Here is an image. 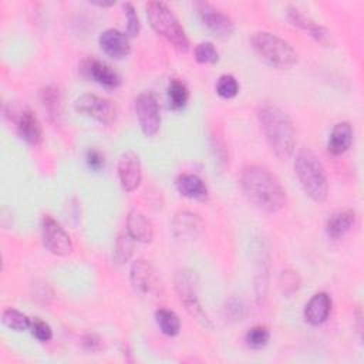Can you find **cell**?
<instances>
[{
  "label": "cell",
  "mask_w": 364,
  "mask_h": 364,
  "mask_svg": "<svg viewBox=\"0 0 364 364\" xmlns=\"http://www.w3.org/2000/svg\"><path fill=\"white\" fill-rule=\"evenodd\" d=\"M196 6H198V11L202 23L208 27V30L213 36L219 38H228L232 36L235 26L232 18L228 14L215 9L212 4L206 1H200Z\"/></svg>",
  "instance_id": "obj_11"
},
{
  "label": "cell",
  "mask_w": 364,
  "mask_h": 364,
  "mask_svg": "<svg viewBox=\"0 0 364 364\" xmlns=\"http://www.w3.org/2000/svg\"><path fill=\"white\" fill-rule=\"evenodd\" d=\"M279 287H280L282 293L286 296H290L294 291H297V289L300 287V277H299L297 272H293V270L282 272V274L279 277Z\"/></svg>",
  "instance_id": "obj_31"
},
{
  "label": "cell",
  "mask_w": 364,
  "mask_h": 364,
  "mask_svg": "<svg viewBox=\"0 0 364 364\" xmlns=\"http://www.w3.org/2000/svg\"><path fill=\"white\" fill-rule=\"evenodd\" d=\"M189 100V91L181 80H171L168 85V102L172 109H182Z\"/></svg>",
  "instance_id": "obj_25"
},
{
  "label": "cell",
  "mask_w": 364,
  "mask_h": 364,
  "mask_svg": "<svg viewBox=\"0 0 364 364\" xmlns=\"http://www.w3.org/2000/svg\"><path fill=\"white\" fill-rule=\"evenodd\" d=\"M175 186H176V191L188 199L206 200L209 195L206 183L198 175H193V173L179 175L175 181Z\"/></svg>",
  "instance_id": "obj_20"
},
{
  "label": "cell",
  "mask_w": 364,
  "mask_h": 364,
  "mask_svg": "<svg viewBox=\"0 0 364 364\" xmlns=\"http://www.w3.org/2000/svg\"><path fill=\"white\" fill-rule=\"evenodd\" d=\"M135 114L141 131L146 136H154L161 128V112L156 97L149 92H141L135 98Z\"/></svg>",
  "instance_id": "obj_9"
},
{
  "label": "cell",
  "mask_w": 364,
  "mask_h": 364,
  "mask_svg": "<svg viewBox=\"0 0 364 364\" xmlns=\"http://www.w3.org/2000/svg\"><path fill=\"white\" fill-rule=\"evenodd\" d=\"M1 321L7 328L13 331H24L30 328V323H31V320L24 313L16 309H6L1 314Z\"/></svg>",
  "instance_id": "obj_26"
},
{
  "label": "cell",
  "mask_w": 364,
  "mask_h": 364,
  "mask_svg": "<svg viewBox=\"0 0 364 364\" xmlns=\"http://www.w3.org/2000/svg\"><path fill=\"white\" fill-rule=\"evenodd\" d=\"M353 144V128L348 122H338L330 132L327 141V151L337 156L343 155Z\"/></svg>",
  "instance_id": "obj_21"
},
{
  "label": "cell",
  "mask_w": 364,
  "mask_h": 364,
  "mask_svg": "<svg viewBox=\"0 0 364 364\" xmlns=\"http://www.w3.org/2000/svg\"><path fill=\"white\" fill-rule=\"evenodd\" d=\"M287 16H289L290 21H291L294 26L300 27V28L304 30V31H309L310 36H313L318 43L326 44V46L331 43V36H330V33H328L323 26H320L318 23H316L314 20H311L309 16H306L301 10H299V9H296V7H290Z\"/></svg>",
  "instance_id": "obj_19"
},
{
  "label": "cell",
  "mask_w": 364,
  "mask_h": 364,
  "mask_svg": "<svg viewBox=\"0 0 364 364\" xmlns=\"http://www.w3.org/2000/svg\"><path fill=\"white\" fill-rule=\"evenodd\" d=\"M17 132L18 136L28 145L37 146L43 141L41 124L36 114L30 109H24L20 112L17 118Z\"/></svg>",
  "instance_id": "obj_17"
},
{
  "label": "cell",
  "mask_w": 364,
  "mask_h": 364,
  "mask_svg": "<svg viewBox=\"0 0 364 364\" xmlns=\"http://www.w3.org/2000/svg\"><path fill=\"white\" fill-rule=\"evenodd\" d=\"M155 321L161 333L173 337L181 330V320L178 314L169 309H159L155 311Z\"/></svg>",
  "instance_id": "obj_24"
},
{
  "label": "cell",
  "mask_w": 364,
  "mask_h": 364,
  "mask_svg": "<svg viewBox=\"0 0 364 364\" xmlns=\"http://www.w3.org/2000/svg\"><path fill=\"white\" fill-rule=\"evenodd\" d=\"M132 240L134 239L127 232L118 235L115 240V247H114V259L117 263L124 264L131 259L132 250H134Z\"/></svg>",
  "instance_id": "obj_27"
},
{
  "label": "cell",
  "mask_w": 364,
  "mask_h": 364,
  "mask_svg": "<svg viewBox=\"0 0 364 364\" xmlns=\"http://www.w3.org/2000/svg\"><path fill=\"white\" fill-rule=\"evenodd\" d=\"M122 7H124L125 16H127V34L129 37H136L139 33V28H141L138 14L131 3H124Z\"/></svg>",
  "instance_id": "obj_33"
},
{
  "label": "cell",
  "mask_w": 364,
  "mask_h": 364,
  "mask_svg": "<svg viewBox=\"0 0 364 364\" xmlns=\"http://www.w3.org/2000/svg\"><path fill=\"white\" fill-rule=\"evenodd\" d=\"M75 111L87 115L104 125H111L117 121L118 108L117 104L108 98L98 97L95 94H84L77 98Z\"/></svg>",
  "instance_id": "obj_7"
},
{
  "label": "cell",
  "mask_w": 364,
  "mask_h": 364,
  "mask_svg": "<svg viewBox=\"0 0 364 364\" xmlns=\"http://www.w3.org/2000/svg\"><path fill=\"white\" fill-rule=\"evenodd\" d=\"M195 60L199 64H215L219 60V53L209 41H202L195 47Z\"/></svg>",
  "instance_id": "obj_29"
},
{
  "label": "cell",
  "mask_w": 364,
  "mask_h": 364,
  "mask_svg": "<svg viewBox=\"0 0 364 364\" xmlns=\"http://www.w3.org/2000/svg\"><path fill=\"white\" fill-rule=\"evenodd\" d=\"M85 159H87V165L94 171H100L101 168H104L105 159H104V155L98 149H88Z\"/></svg>",
  "instance_id": "obj_35"
},
{
  "label": "cell",
  "mask_w": 364,
  "mask_h": 364,
  "mask_svg": "<svg viewBox=\"0 0 364 364\" xmlns=\"http://www.w3.org/2000/svg\"><path fill=\"white\" fill-rule=\"evenodd\" d=\"M118 178L127 192H134L142 181V166L139 156L134 151L124 152L118 159Z\"/></svg>",
  "instance_id": "obj_12"
},
{
  "label": "cell",
  "mask_w": 364,
  "mask_h": 364,
  "mask_svg": "<svg viewBox=\"0 0 364 364\" xmlns=\"http://www.w3.org/2000/svg\"><path fill=\"white\" fill-rule=\"evenodd\" d=\"M240 186L246 198L260 210L279 212L286 205V191L266 166L249 165L242 171Z\"/></svg>",
  "instance_id": "obj_1"
},
{
  "label": "cell",
  "mask_w": 364,
  "mask_h": 364,
  "mask_svg": "<svg viewBox=\"0 0 364 364\" xmlns=\"http://www.w3.org/2000/svg\"><path fill=\"white\" fill-rule=\"evenodd\" d=\"M355 222V213L351 209H344L333 213L326 223V233L331 239H340L351 230Z\"/></svg>",
  "instance_id": "obj_22"
},
{
  "label": "cell",
  "mask_w": 364,
  "mask_h": 364,
  "mask_svg": "<svg viewBox=\"0 0 364 364\" xmlns=\"http://www.w3.org/2000/svg\"><path fill=\"white\" fill-rule=\"evenodd\" d=\"M203 230V220L189 210L178 212L172 220V232L181 239H195Z\"/></svg>",
  "instance_id": "obj_15"
},
{
  "label": "cell",
  "mask_w": 364,
  "mask_h": 364,
  "mask_svg": "<svg viewBox=\"0 0 364 364\" xmlns=\"http://www.w3.org/2000/svg\"><path fill=\"white\" fill-rule=\"evenodd\" d=\"M252 46L257 55L270 67L287 70L297 64V53L283 38L269 31H257L252 37Z\"/></svg>",
  "instance_id": "obj_5"
},
{
  "label": "cell",
  "mask_w": 364,
  "mask_h": 364,
  "mask_svg": "<svg viewBox=\"0 0 364 364\" xmlns=\"http://www.w3.org/2000/svg\"><path fill=\"white\" fill-rule=\"evenodd\" d=\"M146 16L155 33L162 36L176 51L186 54L189 51V40L172 10L162 1H149L146 4Z\"/></svg>",
  "instance_id": "obj_4"
},
{
  "label": "cell",
  "mask_w": 364,
  "mask_h": 364,
  "mask_svg": "<svg viewBox=\"0 0 364 364\" xmlns=\"http://www.w3.org/2000/svg\"><path fill=\"white\" fill-rule=\"evenodd\" d=\"M41 237L44 247L54 256H68L73 252V240L65 229L53 216L41 218Z\"/></svg>",
  "instance_id": "obj_8"
},
{
  "label": "cell",
  "mask_w": 364,
  "mask_h": 364,
  "mask_svg": "<svg viewBox=\"0 0 364 364\" xmlns=\"http://www.w3.org/2000/svg\"><path fill=\"white\" fill-rule=\"evenodd\" d=\"M294 171L304 193L314 202L321 203L328 196V181L323 164L307 148L297 152L294 159Z\"/></svg>",
  "instance_id": "obj_3"
},
{
  "label": "cell",
  "mask_w": 364,
  "mask_h": 364,
  "mask_svg": "<svg viewBox=\"0 0 364 364\" xmlns=\"http://www.w3.org/2000/svg\"><path fill=\"white\" fill-rule=\"evenodd\" d=\"M40 100L48 118L54 122L63 115V94L55 85H47L40 91Z\"/></svg>",
  "instance_id": "obj_23"
},
{
  "label": "cell",
  "mask_w": 364,
  "mask_h": 364,
  "mask_svg": "<svg viewBox=\"0 0 364 364\" xmlns=\"http://www.w3.org/2000/svg\"><path fill=\"white\" fill-rule=\"evenodd\" d=\"M129 282L132 289L141 296H154L159 290V277L154 266L144 260L136 259L129 270Z\"/></svg>",
  "instance_id": "obj_10"
},
{
  "label": "cell",
  "mask_w": 364,
  "mask_h": 364,
  "mask_svg": "<svg viewBox=\"0 0 364 364\" xmlns=\"http://www.w3.org/2000/svg\"><path fill=\"white\" fill-rule=\"evenodd\" d=\"M331 297L326 291L316 293L304 306V320L311 326L323 324L331 311Z\"/></svg>",
  "instance_id": "obj_16"
},
{
  "label": "cell",
  "mask_w": 364,
  "mask_h": 364,
  "mask_svg": "<svg viewBox=\"0 0 364 364\" xmlns=\"http://www.w3.org/2000/svg\"><path fill=\"white\" fill-rule=\"evenodd\" d=\"M216 92L220 98L232 100L239 92V82L237 80L230 74H223L219 77L216 82Z\"/></svg>",
  "instance_id": "obj_28"
},
{
  "label": "cell",
  "mask_w": 364,
  "mask_h": 364,
  "mask_svg": "<svg viewBox=\"0 0 364 364\" xmlns=\"http://www.w3.org/2000/svg\"><path fill=\"white\" fill-rule=\"evenodd\" d=\"M98 43H100L101 50L108 57L115 58V60L125 58L131 51L128 36H125L124 33H121L117 28H108V30L102 31L98 38Z\"/></svg>",
  "instance_id": "obj_14"
},
{
  "label": "cell",
  "mask_w": 364,
  "mask_h": 364,
  "mask_svg": "<svg viewBox=\"0 0 364 364\" xmlns=\"http://www.w3.org/2000/svg\"><path fill=\"white\" fill-rule=\"evenodd\" d=\"M256 115L272 152L282 161L289 159L296 148V129L290 117L272 101H262Z\"/></svg>",
  "instance_id": "obj_2"
},
{
  "label": "cell",
  "mask_w": 364,
  "mask_h": 364,
  "mask_svg": "<svg viewBox=\"0 0 364 364\" xmlns=\"http://www.w3.org/2000/svg\"><path fill=\"white\" fill-rule=\"evenodd\" d=\"M198 287H199V280L196 272L191 269H182L176 272L175 274V290L185 306V310L188 314L196 320L202 327L205 328H212L210 318L208 317L206 311L203 310L199 296H198Z\"/></svg>",
  "instance_id": "obj_6"
},
{
  "label": "cell",
  "mask_w": 364,
  "mask_h": 364,
  "mask_svg": "<svg viewBox=\"0 0 364 364\" xmlns=\"http://www.w3.org/2000/svg\"><path fill=\"white\" fill-rule=\"evenodd\" d=\"M225 316L230 321H240L245 317V306L240 300L232 297L225 304Z\"/></svg>",
  "instance_id": "obj_34"
},
{
  "label": "cell",
  "mask_w": 364,
  "mask_h": 364,
  "mask_svg": "<svg viewBox=\"0 0 364 364\" xmlns=\"http://www.w3.org/2000/svg\"><path fill=\"white\" fill-rule=\"evenodd\" d=\"M270 340V331L266 326H255L246 333V343L252 348H262Z\"/></svg>",
  "instance_id": "obj_30"
},
{
  "label": "cell",
  "mask_w": 364,
  "mask_h": 364,
  "mask_svg": "<svg viewBox=\"0 0 364 364\" xmlns=\"http://www.w3.org/2000/svg\"><path fill=\"white\" fill-rule=\"evenodd\" d=\"M82 71L85 75L95 82H98L102 87L107 88H117L121 84V77L119 74L107 63L95 58H90L84 61L82 64Z\"/></svg>",
  "instance_id": "obj_13"
},
{
  "label": "cell",
  "mask_w": 364,
  "mask_h": 364,
  "mask_svg": "<svg viewBox=\"0 0 364 364\" xmlns=\"http://www.w3.org/2000/svg\"><path fill=\"white\" fill-rule=\"evenodd\" d=\"M91 4H95V6H98V7H109V6H112V4H114V1H111V3H104V1H92Z\"/></svg>",
  "instance_id": "obj_37"
},
{
  "label": "cell",
  "mask_w": 364,
  "mask_h": 364,
  "mask_svg": "<svg viewBox=\"0 0 364 364\" xmlns=\"http://www.w3.org/2000/svg\"><path fill=\"white\" fill-rule=\"evenodd\" d=\"M30 331L31 334L41 343H46V341H50L51 337H53V330L50 327V324L44 320H41L40 317H34L31 318V323H30Z\"/></svg>",
  "instance_id": "obj_32"
},
{
  "label": "cell",
  "mask_w": 364,
  "mask_h": 364,
  "mask_svg": "<svg viewBox=\"0 0 364 364\" xmlns=\"http://www.w3.org/2000/svg\"><path fill=\"white\" fill-rule=\"evenodd\" d=\"M84 346L87 350L90 351H98L101 348V341L100 338H97L94 334H88L85 338H84Z\"/></svg>",
  "instance_id": "obj_36"
},
{
  "label": "cell",
  "mask_w": 364,
  "mask_h": 364,
  "mask_svg": "<svg viewBox=\"0 0 364 364\" xmlns=\"http://www.w3.org/2000/svg\"><path fill=\"white\" fill-rule=\"evenodd\" d=\"M127 233L136 242L149 243L154 237V226L141 210L131 209L127 215Z\"/></svg>",
  "instance_id": "obj_18"
}]
</instances>
